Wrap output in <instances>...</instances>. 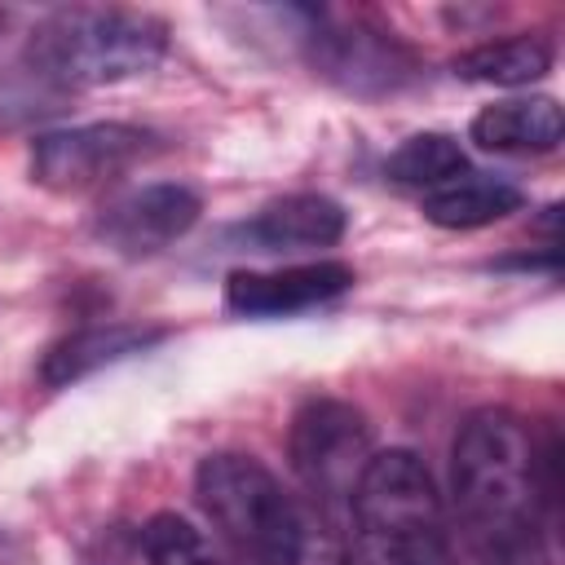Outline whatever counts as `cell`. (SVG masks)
I'll return each mask as SVG.
<instances>
[{"label":"cell","mask_w":565,"mask_h":565,"mask_svg":"<svg viewBox=\"0 0 565 565\" xmlns=\"http://www.w3.org/2000/svg\"><path fill=\"white\" fill-rule=\"evenodd\" d=\"M556 450L503 406L472 411L450 446V494L472 565H552Z\"/></svg>","instance_id":"cell-1"},{"label":"cell","mask_w":565,"mask_h":565,"mask_svg":"<svg viewBox=\"0 0 565 565\" xmlns=\"http://www.w3.org/2000/svg\"><path fill=\"white\" fill-rule=\"evenodd\" d=\"M194 499L247 565H349L331 516L287 490L256 455L216 450L199 459Z\"/></svg>","instance_id":"cell-2"},{"label":"cell","mask_w":565,"mask_h":565,"mask_svg":"<svg viewBox=\"0 0 565 565\" xmlns=\"http://www.w3.org/2000/svg\"><path fill=\"white\" fill-rule=\"evenodd\" d=\"M168 57V22L146 9L71 4L35 22L26 66L62 88H106L150 75Z\"/></svg>","instance_id":"cell-3"},{"label":"cell","mask_w":565,"mask_h":565,"mask_svg":"<svg viewBox=\"0 0 565 565\" xmlns=\"http://www.w3.org/2000/svg\"><path fill=\"white\" fill-rule=\"evenodd\" d=\"M349 512L362 565H459L433 472L406 446L371 455Z\"/></svg>","instance_id":"cell-4"},{"label":"cell","mask_w":565,"mask_h":565,"mask_svg":"<svg viewBox=\"0 0 565 565\" xmlns=\"http://www.w3.org/2000/svg\"><path fill=\"white\" fill-rule=\"evenodd\" d=\"M371 455V424L358 406L340 397H305L296 406L287 424V459L322 512L353 499Z\"/></svg>","instance_id":"cell-5"},{"label":"cell","mask_w":565,"mask_h":565,"mask_svg":"<svg viewBox=\"0 0 565 565\" xmlns=\"http://www.w3.org/2000/svg\"><path fill=\"white\" fill-rule=\"evenodd\" d=\"M154 141H159L154 132L137 124H119V119L53 128V132L31 137L26 168H31V181L53 194H88L124 177L132 163L150 159L159 150Z\"/></svg>","instance_id":"cell-6"},{"label":"cell","mask_w":565,"mask_h":565,"mask_svg":"<svg viewBox=\"0 0 565 565\" xmlns=\"http://www.w3.org/2000/svg\"><path fill=\"white\" fill-rule=\"evenodd\" d=\"M309 66L353 97H388L419 79V57L366 22H318L305 35Z\"/></svg>","instance_id":"cell-7"},{"label":"cell","mask_w":565,"mask_h":565,"mask_svg":"<svg viewBox=\"0 0 565 565\" xmlns=\"http://www.w3.org/2000/svg\"><path fill=\"white\" fill-rule=\"evenodd\" d=\"M203 212V199L181 185V181H150L137 190H124L115 199H106L93 216V234L128 260L154 256L163 247H172L177 238H185L194 230Z\"/></svg>","instance_id":"cell-8"},{"label":"cell","mask_w":565,"mask_h":565,"mask_svg":"<svg viewBox=\"0 0 565 565\" xmlns=\"http://www.w3.org/2000/svg\"><path fill=\"white\" fill-rule=\"evenodd\" d=\"M358 274L344 260H305L282 269H234L225 278V309L238 318H291L353 291Z\"/></svg>","instance_id":"cell-9"},{"label":"cell","mask_w":565,"mask_h":565,"mask_svg":"<svg viewBox=\"0 0 565 565\" xmlns=\"http://www.w3.org/2000/svg\"><path fill=\"white\" fill-rule=\"evenodd\" d=\"M349 230V216L335 199L327 194H287L265 203L252 221L234 225L230 238L247 252L282 256V252H322L335 247Z\"/></svg>","instance_id":"cell-10"},{"label":"cell","mask_w":565,"mask_h":565,"mask_svg":"<svg viewBox=\"0 0 565 565\" xmlns=\"http://www.w3.org/2000/svg\"><path fill=\"white\" fill-rule=\"evenodd\" d=\"M159 340H168V327H159V322H88V327L62 335L57 344H49V353L40 358V384L66 388L75 380L97 375L102 366H115L124 358L154 349Z\"/></svg>","instance_id":"cell-11"},{"label":"cell","mask_w":565,"mask_h":565,"mask_svg":"<svg viewBox=\"0 0 565 565\" xmlns=\"http://www.w3.org/2000/svg\"><path fill=\"white\" fill-rule=\"evenodd\" d=\"M468 137L490 154H552L565 137V119L552 97H508L481 106Z\"/></svg>","instance_id":"cell-12"},{"label":"cell","mask_w":565,"mask_h":565,"mask_svg":"<svg viewBox=\"0 0 565 565\" xmlns=\"http://www.w3.org/2000/svg\"><path fill=\"white\" fill-rule=\"evenodd\" d=\"M525 194L490 172H459L446 185L424 194V221L441 225V230H481L494 225L512 212H521Z\"/></svg>","instance_id":"cell-13"},{"label":"cell","mask_w":565,"mask_h":565,"mask_svg":"<svg viewBox=\"0 0 565 565\" xmlns=\"http://www.w3.org/2000/svg\"><path fill=\"white\" fill-rule=\"evenodd\" d=\"M450 71L468 84H494V88H525L539 84L552 71V44L543 35H503L486 40L450 62Z\"/></svg>","instance_id":"cell-14"},{"label":"cell","mask_w":565,"mask_h":565,"mask_svg":"<svg viewBox=\"0 0 565 565\" xmlns=\"http://www.w3.org/2000/svg\"><path fill=\"white\" fill-rule=\"evenodd\" d=\"M384 172H388L393 185H406V190H424L428 194V190L446 185L450 177L468 172V159H463V146L450 132H415V137H406L388 154Z\"/></svg>","instance_id":"cell-15"},{"label":"cell","mask_w":565,"mask_h":565,"mask_svg":"<svg viewBox=\"0 0 565 565\" xmlns=\"http://www.w3.org/2000/svg\"><path fill=\"white\" fill-rule=\"evenodd\" d=\"M141 552L150 565H230L225 552L177 512H154L141 525Z\"/></svg>","instance_id":"cell-16"}]
</instances>
